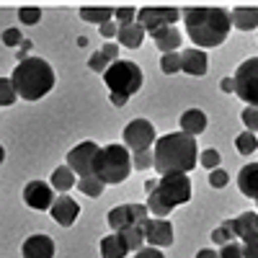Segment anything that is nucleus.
I'll use <instances>...</instances> for the list:
<instances>
[{
    "mask_svg": "<svg viewBox=\"0 0 258 258\" xmlns=\"http://www.w3.org/2000/svg\"><path fill=\"white\" fill-rule=\"evenodd\" d=\"M235 147H238V153H243V155H253L258 150V140H255L253 132H243V135L235 137Z\"/></svg>",
    "mask_w": 258,
    "mask_h": 258,
    "instance_id": "nucleus-28",
    "label": "nucleus"
},
{
    "mask_svg": "<svg viewBox=\"0 0 258 258\" xmlns=\"http://www.w3.org/2000/svg\"><path fill=\"white\" fill-rule=\"evenodd\" d=\"M21 41H24V36H21L18 29H6L3 31V44L6 47H21Z\"/></svg>",
    "mask_w": 258,
    "mask_h": 258,
    "instance_id": "nucleus-40",
    "label": "nucleus"
},
{
    "mask_svg": "<svg viewBox=\"0 0 258 258\" xmlns=\"http://www.w3.org/2000/svg\"><path fill=\"white\" fill-rule=\"evenodd\" d=\"M49 214L54 217V222H57V225L70 227V225L78 220L80 207H78V202H73L70 197H57V199H54V204H52V209H49Z\"/></svg>",
    "mask_w": 258,
    "mask_h": 258,
    "instance_id": "nucleus-15",
    "label": "nucleus"
},
{
    "mask_svg": "<svg viewBox=\"0 0 258 258\" xmlns=\"http://www.w3.org/2000/svg\"><path fill=\"white\" fill-rule=\"evenodd\" d=\"M220 258H243V245H240V243H227V245H222Z\"/></svg>",
    "mask_w": 258,
    "mask_h": 258,
    "instance_id": "nucleus-41",
    "label": "nucleus"
},
{
    "mask_svg": "<svg viewBox=\"0 0 258 258\" xmlns=\"http://www.w3.org/2000/svg\"><path fill=\"white\" fill-rule=\"evenodd\" d=\"M119 235H121V240H124L126 250H132V253H137V250L145 245V232H142L140 225H129V227L119 230Z\"/></svg>",
    "mask_w": 258,
    "mask_h": 258,
    "instance_id": "nucleus-26",
    "label": "nucleus"
},
{
    "mask_svg": "<svg viewBox=\"0 0 258 258\" xmlns=\"http://www.w3.org/2000/svg\"><path fill=\"white\" fill-rule=\"evenodd\" d=\"M155 140H158L155 126L147 119H135L124 126V142H126V150H132V153L150 150V145H155Z\"/></svg>",
    "mask_w": 258,
    "mask_h": 258,
    "instance_id": "nucleus-9",
    "label": "nucleus"
},
{
    "mask_svg": "<svg viewBox=\"0 0 258 258\" xmlns=\"http://www.w3.org/2000/svg\"><path fill=\"white\" fill-rule=\"evenodd\" d=\"M135 258H165V255H163L158 248H153V245H147V248L142 245V248L135 253Z\"/></svg>",
    "mask_w": 258,
    "mask_h": 258,
    "instance_id": "nucleus-43",
    "label": "nucleus"
},
{
    "mask_svg": "<svg viewBox=\"0 0 258 258\" xmlns=\"http://www.w3.org/2000/svg\"><path fill=\"white\" fill-rule=\"evenodd\" d=\"M220 88H222L225 93H232V91H235V83H232V78H225V80L220 83Z\"/></svg>",
    "mask_w": 258,
    "mask_h": 258,
    "instance_id": "nucleus-48",
    "label": "nucleus"
},
{
    "mask_svg": "<svg viewBox=\"0 0 258 258\" xmlns=\"http://www.w3.org/2000/svg\"><path fill=\"white\" fill-rule=\"evenodd\" d=\"M235 93L238 98H243L248 106H255L258 109V57L245 59L238 70H235Z\"/></svg>",
    "mask_w": 258,
    "mask_h": 258,
    "instance_id": "nucleus-7",
    "label": "nucleus"
},
{
    "mask_svg": "<svg viewBox=\"0 0 258 258\" xmlns=\"http://www.w3.org/2000/svg\"><path fill=\"white\" fill-rule=\"evenodd\" d=\"M54 199H57V197H54L52 183H44V181H31V183H26V188H24V202H26L31 209H39V212L52 209Z\"/></svg>",
    "mask_w": 258,
    "mask_h": 258,
    "instance_id": "nucleus-12",
    "label": "nucleus"
},
{
    "mask_svg": "<svg viewBox=\"0 0 258 258\" xmlns=\"http://www.w3.org/2000/svg\"><path fill=\"white\" fill-rule=\"evenodd\" d=\"M178 18H181V11L178 8H170V6H147V8H140L137 11V24L150 36H153L155 31L170 29Z\"/></svg>",
    "mask_w": 258,
    "mask_h": 258,
    "instance_id": "nucleus-8",
    "label": "nucleus"
},
{
    "mask_svg": "<svg viewBox=\"0 0 258 258\" xmlns=\"http://www.w3.org/2000/svg\"><path fill=\"white\" fill-rule=\"evenodd\" d=\"M11 83L24 101H39L54 88V70L47 59L41 57H26L18 62V68L11 75Z\"/></svg>",
    "mask_w": 258,
    "mask_h": 258,
    "instance_id": "nucleus-3",
    "label": "nucleus"
},
{
    "mask_svg": "<svg viewBox=\"0 0 258 258\" xmlns=\"http://www.w3.org/2000/svg\"><path fill=\"white\" fill-rule=\"evenodd\" d=\"M243 258H258V238L243 243Z\"/></svg>",
    "mask_w": 258,
    "mask_h": 258,
    "instance_id": "nucleus-44",
    "label": "nucleus"
},
{
    "mask_svg": "<svg viewBox=\"0 0 258 258\" xmlns=\"http://www.w3.org/2000/svg\"><path fill=\"white\" fill-rule=\"evenodd\" d=\"M103 181H98L96 176H88V178H80L78 181V188L85 194V197H91V199H98L101 194H103Z\"/></svg>",
    "mask_w": 258,
    "mask_h": 258,
    "instance_id": "nucleus-27",
    "label": "nucleus"
},
{
    "mask_svg": "<svg viewBox=\"0 0 258 258\" xmlns=\"http://www.w3.org/2000/svg\"><path fill=\"white\" fill-rule=\"evenodd\" d=\"M145 240L153 248H163V245H173V225L168 220H147L142 225Z\"/></svg>",
    "mask_w": 258,
    "mask_h": 258,
    "instance_id": "nucleus-13",
    "label": "nucleus"
},
{
    "mask_svg": "<svg viewBox=\"0 0 258 258\" xmlns=\"http://www.w3.org/2000/svg\"><path fill=\"white\" fill-rule=\"evenodd\" d=\"M207 129V114L199 111V109H188L181 114V132L183 135H191V137H197L202 135Z\"/></svg>",
    "mask_w": 258,
    "mask_h": 258,
    "instance_id": "nucleus-19",
    "label": "nucleus"
},
{
    "mask_svg": "<svg viewBox=\"0 0 258 258\" xmlns=\"http://www.w3.org/2000/svg\"><path fill=\"white\" fill-rule=\"evenodd\" d=\"M129 250L121 240L119 232H109L106 238L101 240V258H124Z\"/></svg>",
    "mask_w": 258,
    "mask_h": 258,
    "instance_id": "nucleus-23",
    "label": "nucleus"
},
{
    "mask_svg": "<svg viewBox=\"0 0 258 258\" xmlns=\"http://www.w3.org/2000/svg\"><path fill=\"white\" fill-rule=\"evenodd\" d=\"M147 212H153L155 217H165V214H170L173 209H170V207L160 199V194H158V188H155V191L147 197Z\"/></svg>",
    "mask_w": 258,
    "mask_h": 258,
    "instance_id": "nucleus-29",
    "label": "nucleus"
},
{
    "mask_svg": "<svg viewBox=\"0 0 258 258\" xmlns=\"http://www.w3.org/2000/svg\"><path fill=\"white\" fill-rule=\"evenodd\" d=\"M103 80L109 85V91L114 96H121L129 101V96H135L142 88V70L137 62L129 59H116L109 64V70L103 73Z\"/></svg>",
    "mask_w": 258,
    "mask_h": 258,
    "instance_id": "nucleus-5",
    "label": "nucleus"
},
{
    "mask_svg": "<svg viewBox=\"0 0 258 258\" xmlns=\"http://www.w3.org/2000/svg\"><path fill=\"white\" fill-rule=\"evenodd\" d=\"M98 145L96 142H80L78 147H73L68 153V165L73 168V173L80 176V178H88L93 176V163H96V155H98Z\"/></svg>",
    "mask_w": 258,
    "mask_h": 258,
    "instance_id": "nucleus-11",
    "label": "nucleus"
},
{
    "mask_svg": "<svg viewBox=\"0 0 258 258\" xmlns=\"http://www.w3.org/2000/svg\"><path fill=\"white\" fill-rule=\"evenodd\" d=\"M160 68H163V73H165V75L181 73V54H178V52L163 54V57H160Z\"/></svg>",
    "mask_w": 258,
    "mask_h": 258,
    "instance_id": "nucleus-31",
    "label": "nucleus"
},
{
    "mask_svg": "<svg viewBox=\"0 0 258 258\" xmlns=\"http://www.w3.org/2000/svg\"><path fill=\"white\" fill-rule=\"evenodd\" d=\"M18 18H21V24L34 26V24H39V21H41V11H39V8H34V6L21 8V11H18Z\"/></svg>",
    "mask_w": 258,
    "mask_h": 258,
    "instance_id": "nucleus-32",
    "label": "nucleus"
},
{
    "mask_svg": "<svg viewBox=\"0 0 258 258\" xmlns=\"http://www.w3.org/2000/svg\"><path fill=\"white\" fill-rule=\"evenodd\" d=\"M114 16H116V21H119V24H132V21L137 18V8H132V6L114 8Z\"/></svg>",
    "mask_w": 258,
    "mask_h": 258,
    "instance_id": "nucleus-37",
    "label": "nucleus"
},
{
    "mask_svg": "<svg viewBox=\"0 0 258 258\" xmlns=\"http://www.w3.org/2000/svg\"><path fill=\"white\" fill-rule=\"evenodd\" d=\"M109 98H111V103H114V106H124V103H126V98H121V96H114V93H111Z\"/></svg>",
    "mask_w": 258,
    "mask_h": 258,
    "instance_id": "nucleus-50",
    "label": "nucleus"
},
{
    "mask_svg": "<svg viewBox=\"0 0 258 258\" xmlns=\"http://www.w3.org/2000/svg\"><path fill=\"white\" fill-rule=\"evenodd\" d=\"M119 44L121 47H129V49H137L142 44V39H145V29L137 24V21H132V24H119Z\"/></svg>",
    "mask_w": 258,
    "mask_h": 258,
    "instance_id": "nucleus-21",
    "label": "nucleus"
},
{
    "mask_svg": "<svg viewBox=\"0 0 258 258\" xmlns=\"http://www.w3.org/2000/svg\"><path fill=\"white\" fill-rule=\"evenodd\" d=\"M6 160V150H3V145H0V163Z\"/></svg>",
    "mask_w": 258,
    "mask_h": 258,
    "instance_id": "nucleus-51",
    "label": "nucleus"
},
{
    "mask_svg": "<svg viewBox=\"0 0 258 258\" xmlns=\"http://www.w3.org/2000/svg\"><path fill=\"white\" fill-rule=\"evenodd\" d=\"M155 170L158 173H191L199 163V147H197V140L191 135H183V132H170V135H163L155 140Z\"/></svg>",
    "mask_w": 258,
    "mask_h": 258,
    "instance_id": "nucleus-1",
    "label": "nucleus"
},
{
    "mask_svg": "<svg viewBox=\"0 0 258 258\" xmlns=\"http://www.w3.org/2000/svg\"><path fill=\"white\" fill-rule=\"evenodd\" d=\"M80 18L83 21H88V24H98V26H103V24H109V21L114 18V8H109V6H85V8H80Z\"/></svg>",
    "mask_w": 258,
    "mask_h": 258,
    "instance_id": "nucleus-24",
    "label": "nucleus"
},
{
    "mask_svg": "<svg viewBox=\"0 0 258 258\" xmlns=\"http://www.w3.org/2000/svg\"><path fill=\"white\" fill-rule=\"evenodd\" d=\"M101 54L109 59V62H116V59H119V44H114V41H106V44L101 47Z\"/></svg>",
    "mask_w": 258,
    "mask_h": 258,
    "instance_id": "nucleus-42",
    "label": "nucleus"
},
{
    "mask_svg": "<svg viewBox=\"0 0 258 258\" xmlns=\"http://www.w3.org/2000/svg\"><path fill=\"white\" fill-rule=\"evenodd\" d=\"M243 124L248 126V132H258V109L255 106H245V111H243Z\"/></svg>",
    "mask_w": 258,
    "mask_h": 258,
    "instance_id": "nucleus-35",
    "label": "nucleus"
},
{
    "mask_svg": "<svg viewBox=\"0 0 258 258\" xmlns=\"http://www.w3.org/2000/svg\"><path fill=\"white\" fill-rule=\"evenodd\" d=\"M24 258H54V240L49 235H31L21 248Z\"/></svg>",
    "mask_w": 258,
    "mask_h": 258,
    "instance_id": "nucleus-16",
    "label": "nucleus"
},
{
    "mask_svg": "<svg viewBox=\"0 0 258 258\" xmlns=\"http://www.w3.org/2000/svg\"><path fill=\"white\" fill-rule=\"evenodd\" d=\"M158 194L170 209H176L178 204H186L191 199V178H188V173H165V176H160Z\"/></svg>",
    "mask_w": 258,
    "mask_h": 258,
    "instance_id": "nucleus-6",
    "label": "nucleus"
},
{
    "mask_svg": "<svg viewBox=\"0 0 258 258\" xmlns=\"http://www.w3.org/2000/svg\"><path fill=\"white\" fill-rule=\"evenodd\" d=\"M212 240H214V243H220V245H227V243H232V230H230L227 225L217 227V230L212 232Z\"/></svg>",
    "mask_w": 258,
    "mask_h": 258,
    "instance_id": "nucleus-39",
    "label": "nucleus"
},
{
    "mask_svg": "<svg viewBox=\"0 0 258 258\" xmlns=\"http://www.w3.org/2000/svg\"><path fill=\"white\" fill-rule=\"evenodd\" d=\"M235 238H240L243 243L248 240H255L258 238V212H243L240 217H235V220H227L225 222Z\"/></svg>",
    "mask_w": 258,
    "mask_h": 258,
    "instance_id": "nucleus-14",
    "label": "nucleus"
},
{
    "mask_svg": "<svg viewBox=\"0 0 258 258\" xmlns=\"http://www.w3.org/2000/svg\"><path fill=\"white\" fill-rule=\"evenodd\" d=\"M16 98H18V93L13 88L11 78H0V106H3V109H6V106H13Z\"/></svg>",
    "mask_w": 258,
    "mask_h": 258,
    "instance_id": "nucleus-30",
    "label": "nucleus"
},
{
    "mask_svg": "<svg viewBox=\"0 0 258 258\" xmlns=\"http://www.w3.org/2000/svg\"><path fill=\"white\" fill-rule=\"evenodd\" d=\"M109 64H111V62L101 54V49H98V52H96V54L88 59V68H91L93 73H106V70H109Z\"/></svg>",
    "mask_w": 258,
    "mask_h": 258,
    "instance_id": "nucleus-38",
    "label": "nucleus"
},
{
    "mask_svg": "<svg viewBox=\"0 0 258 258\" xmlns=\"http://www.w3.org/2000/svg\"><path fill=\"white\" fill-rule=\"evenodd\" d=\"M73 186H78L73 168H70V165H59L54 173H52V188H54V191H62V194H68Z\"/></svg>",
    "mask_w": 258,
    "mask_h": 258,
    "instance_id": "nucleus-25",
    "label": "nucleus"
},
{
    "mask_svg": "<svg viewBox=\"0 0 258 258\" xmlns=\"http://www.w3.org/2000/svg\"><path fill=\"white\" fill-rule=\"evenodd\" d=\"M150 217H147V207L145 204H121V207H114L109 214H106V222L114 232L129 227V225H145Z\"/></svg>",
    "mask_w": 258,
    "mask_h": 258,
    "instance_id": "nucleus-10",
    "label": "nucleus"
},
{
    "mask_svg": "<svg viewBox=\"0 0 258 258\" xmlns=\"http://www.w3.org/2000/svg\"><path fill=\"white\" fill-rule=\"evenodd\" d=\"M29 49H31V41H29V39H24V41H21V52H18V59H21V62H24V59H26V54H29Z\"/></svg>",
    "mask_w": 258,
    "mask_h": 258,
    "instance_id": "nucleus-46",
    "label": "nucleus"
},
{
    "mask_svg": "<svg viewBox=\"0 0 258 258\" xmlns=\"http://www.w3.org/2000/svg\"><path fill=\"white\" fill-rule=\"evenodd\" d=\"M101 29V34L106 36V39H114L116 34H119V24H114V21H109V24H103V26H98Z\"/></svg>",
    "mask_w": 258,
    "mask_h": 258,
    "instance_id": "nucleus-45",
    "label": "nucleus"
},
{
    "mask_svg": "<svg viewBox=\"0 0 258 258\" xmlns=\"http://www.w3.org/2000/svg\"><path fill=\"white\" fill-rule=\"evenodd\" d=\"M197 258H220V253H217V250H212V248H204V250L197 253Z\"/></svg>",
    "mask_w": 258,
    "mask_h": 258,
    "instance_id": "nucleus-47",
    "label": "nucleus"
},
{
    "mask_svg": "<svg viewBox=\"0 0 258 258\" xmlns=\"http://www.w3.org/2000/svg\"><path fill=\"white\" fill-rule=\"evenodd\" d=\"M238 188L243 191V197L258 202V163H248L240 168L238 173Z\"/></svg>",
    "mask_w": 258,
    "mask_h": 258,
    "instance_id": "nucleus-18",
    "label": "nucleus"
},
{
    "mask_svg": "<svg viewBox=\"0 0 258 258\" xmlns=\"http://www.w3.org/2000/svg\"><path fill=\"white\" fill-rule=\"evenodd\" d=\"M129 170H132V160H129V150L124 145H109L101 147L96 163H93V176L109 186H116L126 181Z\"/></svg>",
    "mask_w": 258,
    "mask_h": 258,
    "instance_id": "nucleus-4",
    "label": "nucleus"
},
{
    "mask_svg": "<svg viewBox=\"0 0 258 258\" xmlns=\"http://www.w3.org/2000/svg\"><path fill=\"white\" fill-rule=\"evenodd\" d=\"M186 31L191 41L197 44V49H212L220 47L227 39L232 24H230V13L222 8H186L181 13Z\"/></svg>",
    "mask_w": 258,
    "mask_h": 258,
    "instance_id": "nucleus-2",
    "label": "nucleus"
},
{
    "mask_svg": "<svg viewBox=\"0 0 258 258\" xmlns=\"http://www.w3.org/2000/svg\"><path fill=\"white\" fill-rule=\"evenodd\" d=\"M153 39H155V44H158V49L163 54H170V52H176L181 47V31H176L173 26L163 29V31H155Z\"/></svg>",
    "mask_w": 258,
    "mask_h": 258,
    "instance_id": "nucleus-22",
    "label": "nucleus"
},
{
    "mask_svg": "<svg viewBox=\"0 0 258 258\" xmlns=\"http://www.w3.org/2000/svg\"><path fill=\"white\" fill-rule=\"evenodd\" d=\"M230 24L240 31H253L258 29V8H250V6H240L235 8L232 16H230Z\"/></svg>",
    "mask_w": 258,
    "mask_h": 258,
    "instance_id": "nucleus-20",
    "label": "nucleus"
},
{
    "mask_svg": "<svg viewBox=\"0 0 258 258\" xmlns=\"http://www.w3.org/2000/svg\"><path fill=\"white\" fill-rule=\"evenodd\" d=\"M132 165H135L137 170H145V168H150V165H155V155L150 153V150H142V153H135V158H132Z\"/></svg>",
    "mask_w": 258,
    "mask_h": 258,
    "instance_id": "nucleus-34",
    "label": "nucleus"
},
{
    "mask_svg": "<svg viewBox=\"0 0 258 258\" xmlns=\"http://www.w3.org/2000/svg\"><path fill=\"white\" fill-rule=\"evenodd\" d=\"M227 181H230V176L225 173L222 168L209 170V186H212V188H225V186H227Z\"/></svg>",
    "mask_w": 258,
    "mask_h": 258,
    "instance_id": "nucleus-36",
    "label": "nucleus"
},
{
    "mask_svg": "<svg viewBox=\"0 0 258 258\" xmlns=\"http://www.w3.org/2000/svg\"><path fill=\"white\" fill-rule=\"evenodd\" d=\"M207 64H209L207 52H202L197 47L181 54V73H186V75H197V78L207 75Z\"/></svg>",
    "mask_w": 258,
    "mask_h": 258,
    "instance_id": "nucleus-17",
    "label": "nucleus"
},
{
    "mask_svg": "<svg viewBox=\"0 0 258 258\" xmlns=\"http://www.w3.org/2000/svg\"><path fill=\"white\" fill-rule=\"evenodd\" d=\"M155 188H158V181H155V178H150V181H145V191H147V194H153Z\"/></svg>",
    "mask_w": 258,
    "mask_h": 258,
    "instance_id": "nucleus-49",
    "label": "nucleus"
},
{
    "mask_svg": "<svg viewBox=\"0 0 258 258\" xmlns=\"http://www.w3.org/2000/svg\"><path fill=\"white\" fill-rule=\"evenodd\" d=\"M220 160H222V155L217 153V150H204L202 153V158H199V163L207 168V170H214V168H220Z\"/></svg>",
    "mask_w": 258,
    "mask_h": 258,
    "instance_id": "nucleus-33",
    "label": "nucleus"
}]
</instances>
